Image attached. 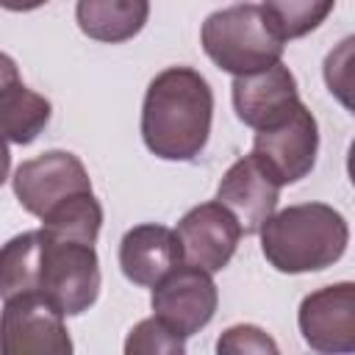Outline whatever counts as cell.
Here are the masks:
<instances>
[{
  "mask_svg": "<svg viewBox=\"0 0 355 355\" xmlns=\"http://www.w3.org/2000/svg\"><path fill=\"white\" fill-rule=\"evenodd\" d=\"M214 92L191 67L158 72L141 103V139L164 161H194L211 136Z\"/></svg>",
  "mask_w": 355,
  "mask_h": 355,
  "instance_id": "obj_1",
  "label": "cell"
},
{
  "mask_svg": "<svg viewBox=\"0 0 355 355\" xmlns=\"http://www.w3.org/2000/svg\"><path fill=\"white\" fill-rule=\"evenodd\" d=\"M258 233L263 258L283 275L322 272L344 255L349 241L347 219L327 202H300L275 211Z\"/></svg>",
  "mask_w": 355,
  "mask_h": 355,
  "instance_id": "obj_2",
  "label": "cell"
},
{
  "mask_svg": "<svg viewBox=\"0 0 355 355\" xmlns=\"http://www.w3.org/2000/svg\"><path fill=\"white\" fill-rule=\"evenodd\" d=\"M200 44L219 69L236 78L277 64L286 42L277 36L261 6L239 3L205 17Z\"/></svg>",
  "mask_w": 355,
  "mask_h": 355,
  "instance_id": "obj_3",
  "label": "cell"
},
{
  "mask_svg": "<svg viewBox=\"0 0 355 355\" xmlns=\"http://www.w3.org/2000/svg\"><path fill=\"white\" fill-rule=\"evenodd\" d=\"M36 294L64 316L89 311L100 297V258L94 244L53 236L39 227Z\"/></svg>",
  "mask_w": 355,
  "mask_h": 355,
  "instance_id": "obj_4",
  "label": "cell"
},
{
  "mask_svg": "<svg viewBox=\"0 0 355 355\" xmlns=\"http://www.w3.org/2000/svg\"><path fill=\"white\" fill-rule=\"evenodd\" d=\"M316 153H319L316 116L300 100L288 116H283L269 128L255 130L250 155L277 186H288L311 175L316 164Z\"/></svg>",
  "mask_w": 355,
  "mask_h": 355,
  "instance_id": "obj_5",
  "label": "cell"
},
{
  "mask_svg": "<svg viewBox=\"0 0 355 355\" xmlns=\"http://www.w3.org/2000/svg\"><path fill=\"white\" fill-rule=\"evenodd\" d=\"M216 302H219V291L211 272L183 261L175 269H169L153 286L150 294L153 316L183 338L200 333L214 319Z\"/></svg>",
  "mask_w": 355,
  "mask_h": 355,
  "instance_id": "obj_6",
  "label": "cell"
},
{
  "mask_svg": "<svg viewBox=\"0 0 355 355\" xmlns=\"http://www.w3.org/2000/svg\"><path fill=\"white\" fill-rule=\"evenodd\" d=\"M0 352L3 355H69L72 338L58 313L42 294H17L3 300Z\"/></svg>",
  "mask_w": 355,
  "mask_h": 355,
  "instance_id": "obj_7",
  "label": "cell"
},
{
  "mask_svg": "<svg viewBox=\"0 0 355 355\" xmlns=\"http://www.w3.org/2000/svg\"><path fill=\"white\" fill-rule=\"evenodd\" d=\"M11 183L19 205L39 219L67 197L92 191V180L83 161L67 150H47L36 158L22 161Z\"/></svg>",
  "mask_w": 355,
  "mask_h": 355,
  "instance_id": "obj_8",
  "label": "cell"
},
{
  "mask_svg": "<svg viewBox=\"0 0 355 355\" xmlns=\"http://www.w3.org/2000/svg\"><path fill=\"white\" fill-rule=\"evenodd\" d=\"M297 324L316 352H355V283L341 280L302 297Z\"/></svg>",
  "mask_w": 355,
  "mask_h": 355,
  "instance_id": "obj_9",
  "label": "cell"
},
{
  "mask_svg": "<svg viewBox=\"0 0 355 355\" xmlns=\"http://www.w3.org/2000/svg\"><path fill=\"white\" fill-rule=\"evenodd\" d=\"M175 236L180 241L183 261L214 275L230 263L241 239V227L222 202L211 200L186 211L178 222Z\"/></svg>",
  "mask_w": 355,
  "mask_h": 355,
  "instance_id": "obj_10",
  "label": "cell"
},
{
  "mask_svg": "<svg viewBox=\"0 0 355 355\" xmlns=\"http://www.w3.org/2000/svg\"><path fill=\"white\" fill-rule=\"evenodd\" d=\"M230 97L236 116L252 130L280 122L300 103L297 78L280 61L250 75H236L230 86Z\"/></svg>",
  "mask_w": 355,
  "mask_h": 355,
  "instance_id": "obj_11",
  "label": "cell"
},
{
  "mask_svg": "<svg viewBox=\"0 0 355 355\" xmlns=\"http://www.w3.org/2000/svg\"><path fill=\"white\" fill-rule=\"evenodd\" d=\"M280 186L261 169L252 155H244L227 166L216 186V202H222L239 222L241 233L252 236L275 214Z\"/></svg>",
  "mask_w": 355,
  "mask_h": 355,
  "instance_id": "obj_12",
  "label": "cell"
},
{
  "mask_svg": "<svg viewBox=\"0 0 355 355\" xmlns=\"http://www.w3.org/2000/svg\"><path fill=\"white\" fill-rule=\"evenodd\" d=\"M180 261V241L166 225H136L119 241V269L133 286L141 288H153Z\"/></svg>",
  "mask_w": 355,
  "mask_h": 355,
  "instance_id": "obj_13",
  "label": "cell"
},
{
  "mask_svg": "<svg viewBox=\"0 0 355 355\" xmlns=\"http://www.w3.org/2000/svg\"><path fill=\"white\" fill-rule=\"evenodd\" d=\"M150 17V0H78V28L103 44H119L133 39Z\"/></svg>",
  "mask_w": 355,
  "mask_h": 355,
  "instance_id": "obj_14",
  "label": "cell"
},
{
  "mask_svg": "<svg viewBox=\"0 0 355 355\" xmlns=\"http://www.w3.org/2000/svg\"><path fill=\"white\" fill-rule=\"evenodd\" d=\"M53 105L39 92L19 80L0 92V139L14 144H31L47 128Z\"/></svg>",
  "mask_w": 355,
  "mask_h": 355,
  "instance_id": "obj_15",
  "label": "cell"
},
{
  "mask_svg": "<svg viewBox=\"0 0 355 355\" xmlns=\"http://www.w3.org/2000/svg\"><path fill=\"white\" fill-rule=\"evenodd\" d=\"M103 227V205L94 191H80L58 202L53 211L42 216V230L64 239H78L94 244Z\"/></svg>",
  "mask_w": 355,
  "mask_h": 355,
  "instance_id": "obj_16",
  "label": "cell"
},
{
  "mask_svg": "<svg viewBox=\"0 0 355 355\" xmlns=\"http://www.w3.org/2000/svg\"><path fill=\"white\" fill-rule=\"evenodd\" d=\"M39 230H25L0 247V300L36 294Z\"/></svg>",
  "mask_w": 355,
  "mask_h": 355,
  "instance_id": "obj_17",
  "label": "cell"
},
{
  "mask_svg": "<svg viewBox=\"0 0 355 355\" xmlns=\"http://www.w3.org/2000/svg\"><path fill=\"white\" fill-rule=\"evenodd\" d=\"M336 0H263V11L283 42L308 36L333 11Z\"/></svg>",
  "mask_w": 355,
  "mask_h": 355,
  "instance_id": "obj_18",
  "label": "cell"
},
{
  "mask_svg": "<svg viewBox=\"0 0 355 355\" xmlns=\"http://www.w3.org/2000/svg\"><path fill=\"white\" fill-rule=\"evenodd\" d=\"M183 352H186V338L172 333L155 316L133 324L125 338V355H183Z\"/></svg>",
  "mask_w": 355,
  "mask_h": 355,
  "instance_id": "obj_19",
  "label": "cell"
},
{
  "mask_svg": "<svg viewBox=\"0 0 355 355\" xmlns=\"http://www.w3.org/2000/svg\"><path fill=\"white\" fill-rule=\"evenodd\" d=\"M216 352L219 355H241V352H255V355H277L280 347L277 341L261 330L258 324H233L216 338Z\"/></svg>",
  "mask_w": 355,
  "mask_h": 355,
  "instance_id": "obj_20",
  "label": "cell"
},
{
  "mask_svg": "<svg viewBox=\"0 0 355 355\" xmlns=\"http://www.w3.org/2000/svg\"><path fill=\"white\" fill-rule=\"evenodd\" d=\"M352 39H344L327 58H324V80H327V89L347 105L352 108L349 103V67H352Z\"/></svg>",
  "mask_w": 355,
  "mask_h": 355,
  "instance_id": "obj_21",
  "label": "cell"
},
{
  "mask_svg": "<svg viewBox=\"0 0 355 355\" xmlns=\"http://www.w3.org/2000/svg\"><path fill=\"white\" fill-rule=\"evenodd\" d=\"M14 80H19L17 61H14L8 53H0V92H3L6 86H11Z\"/></svg>",
  "mask_w": 355,
  "mask_h": 355,
  "instance_id": "obj_22",
  "label": "cell"
},
{
  "mask_svg": "<svg viewBox=\"0 0 355 355\" xmlns=\"http://www.w3.org/2000/svg\"><path fill=\"white\" fill-rule=\"evenodd\" d=\"M47 0H0V8L6 11H33V8H42Z\"/></svg>",
  "mask_w": 355,
  "mask_h": 355,
  "instance_id": "obj_23",
  "label": "cell"
},
{
  "mask_svg": "<svg viewBox=\"0 0 355 355\" xmlns=\"http://www.w3.org/2000/svg\"><path fill=\"white\" fill-rule=\"evenodd\" d=\"M8 169H11V153H8V141L0 139V186L6 183L8 178Z\"/></svg>",
  "mask_w": 355,
  "mask_h": 355,
  "instance_id": "obj_24",
  "label": "cell"
}]
</instances>
